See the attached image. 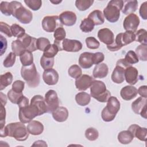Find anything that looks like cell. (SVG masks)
<instances>
[{"label":"cell","instance_id":"52","mask_svg":"<svg viewBox=\"0 0 147 147\" xmlns=\"http://www.w3.org/2000/svg\"><path fill=\"white\" fill-rule=\"evenodd\" d=\"M25 86V83L20 80H17L14 82L12 84V90L16 92L22 93Z\"/></svg>","mask_w":147,"mask_h":147},{"label":"cell","instance_id":"1","mask_svg":"<svg viewBox=\"0 0 147 147\" xmlns=\"http://www.w3.org/2000/svg\"><path fill=\"white\" fill-rule=\"evenodd\" d=\"M0 130L1 137L9 136L19 141L26 140L29 134L25 125L21 122L10 123L3 128L0 129Z\"/></svg>","mask_w":147,"mask_h":147},{"label":"cell","instance_id":"18","mask_svg":"<svg viewBox=\"0 0 147 147\" xmlns=\"http://www.w3.org/2000/svg\"><path fill=\"white\" fill-rule=\"evenodd\" d=\"M24 46L26 50L30 52H34L37 49L36 42L37 39L28 34H25L22 37L18 38Z\"/></svg>","mask_w":147,"mask_h":147},{"label":"cell","instance_id":"23","mask_svg":"<svg viewBox=\"0 0 147 147\" xmlns=\"http://www.w3.org/2000/svg\"><path fill=\"white\" fill-rule=\"evenodd\" d=\"M137 89L132 86H125L120 91L121 96L125 100H130L133 99L137 96Z\"/></svg>","mask_w":147,"mask_h":147},{"label":"cell","instance_id":"20","mask_svg":"<svg viewBox=\"0 0 147 147\" xmlns=\"http://www.w3.org/2000/svg\"><path fill=\"white\" fill-rule=\"evenodd\" d=\"M125 79L126 82L131 85L136 84L138 80V71L134 67L130 66L125 71Z\"/></svg>","mask_w":147,"mask_h":147},{"label":"cell","instance_id":"22","mask_svg":"<svg viewBox=\"0 0 147 147\" xmlns=\"http://www.w3.org/2000/svg\"><path fill=\"white\" fill-rule=\"evenodd\" d=\"M31 104L35 105L40 113V115L47 113V107L45 102V99L40 95H36L32 97L30 100Z\"/></svg>","mask_w":147,"mask_h":147},{"label":"cell","instance_id":"61","mask_svg":"<svg viewBox=\"0 0 147 147\" xmlns=\"http://www.w3.org/2000/svg\"><path fill=\"white\" fill-rule=\"evenodd\" d=\"M33 146H35V145H38V146H47V145L46 144V142L42 140H38L36 142H34V143L32 145Z\"/></svg>","mask_w":147,"mask_h":147},{"label":"cell","instance_id":"3","mask_svg":"<svg viewBox=\"0 0 147 147\" xmlns=\"http://www.w3.org/2000/svg\"><path fill=\"white\" fill-rule=\"evenodd\" d=\"M123 6V1L112 0L109 1L103 10V16L110 22H117L120 16V11Z\"/></svg>","mask_w":147,"mask_h":147},{"label":"cell","instance_id":"53","mask_svg":"<svg viewBox=\"0 0 147 147\" xmlns=\"http://www.w3.org/2000/svg\"><path fill=\"white\" fill-rule=\"evenodd\" d=\"M0 30L2 33H3L9 37H12L13 35L11 32L10 26L8 24L1 21L0 22Z\"/></svg>","mask_w":147,"mask_h":147},{"label":"cell","instance_id":"32","mask_svg":"<svg viewBox=\"0 0 147 147\" xmlns=\"http://www.w3.org/2000/svg\"><path fill=\"white\" fill-rule=\"evenodd\" d=\"M20 60L22 66H28L33 63V56L32 52L29 51H24L20 56Z\"/></svg>","mask_w":147,"mask_h":147},{"label":"cell","instance_id":"24","mask_svg":"<svg viewBox=\"0 0 147 147\" xmlns=\"http://www.w3.org/2000/svg\"><path fill=\"white\" fill-rule=\"evenodd\" d=\"M26 128L29 133L34 136L41 134L43 132L44 129L42 123L36 120L31 121L29 122Z\"/></svg>","mask_w":147,"mask_h":147},{"label":"cell","instance_id":"8","mask_svg":"<svg viewBox=\"0 0 147 147\" xmlns=\"http://www.w3.org/2000/svg\"><path fill=\"white\" fill-rule=\"evenodd\" d=\"M59 17L57 16H48L44 17L42 21V27L47 32H53L59 28L63 27Z\"/></svg>","mask_w":147,"mask_h":147},{"label":"cell","instance_id":"60","mask_svg":"<svg viewBox=\"0 0 147 147\" xmlns=\"http://www.w3.org/2000/svg\"><path fill=\"white\" fill-rule=\"evenodd\" d=\"M1 104L3 105V106H5V105L7 103L6 96L2 92H1Z\"/></svg>","mask_w":147,"mask_h":147},{"label":"cell","instance_id":"19","mask_svg":"<svg viewBox=\"0 0 147 147\" xmlns=\"http://www.w3.org/2000/svg\"><path fill=\"white\" fill-rule=\"evenodd\" d=\"M126 68L116 63V66L111 74V80L115 83L120 84L125 80V71Z\"/></svg>","mask_w":147,"mask_h":147},{"label":"cell","instance_id":"43","mask_svg":"<svg viewBox=\"0 0 147 147\" xmlns=\"http://www.w3.org/2000/svg\"><path fill=\"white\" fill-rule=\"evenodd\" d=\"M23 94L22 93H18L14 91H13L12 89L10 90L7 92V97L9 99V100L14 103L18 105L20 100L22 97Z\"/></svg>","mask_w":147,"mask_h":147},{"label":"cell","instance_id":"42","mask_svg":"<svg viewBox=\"0 0 147 147\" xmlns=\"http://www.w3.org/2000/svg\"><path fill=\"white\" fill-rule=\"evenodd\" d=\"M53 64H54V57L49 58L43 55L41 57L40 65L44 70L52 68L53 66Z\"/></svg>","mask_w":147,"mask_h":147},{"label":"cell","instance_id":"31","mask_svg":"<svg viewBox=\"0 0 147 147\" xmlns=\"http://www.w3.org/2000/svg\"><path fill=\"white\" fill-rule=\"evenodd\" d=\"M13 81V75L10 72H7L0 76V90L2 91L9 86Z\"/></svg>","mask_w":147,"mask_h":147},{"label":"cell","instance_id":"11","mask_svg":"<svg viewBox=\"0 0 147 147\" xmlns=\"http://www.w3.org/2000/svg\"><path fill=\"white\" fill-rule=\"evenodd\" d=\"M140 24V19L138 17L134 14H129L124 19L123 26V28L126 31H131L135 32Z\"/></svg>","mask_w":147,"mask_h":147},{"label":"cell","instance_id":"58","mask_svg":"<svg viewBox=\"0 0 147 147\" xmlns=\"http://www.w3.org/2000/svg\"><path fill=\"white\" fill-rule=\"evenodd\" d=\"M1 56L5 52L7 48V40L2 34H1Z\"/></svg>","mask_w":147,"mask_h":147},{"label":"cell","instance_id":"9","mask_svg":"<svg viewBox=\"0 0 147 147\" xmlns=\"http://www.w3.org/2000/svg\"><path fill=\"white\" fill-rule=\"evenodd\" d=\"M44 99L47 107V113H52L59 106V100L56 92L53 90L48 91L45 94Z\"/></svg>","mask_w":147,"mask_h":147},{"label":"cell","instance_id":"27","mask_svg":"<svg viewBox=\"0 0 147 147\" xmlns=\"http://www.w3.org/2000/svg\"><path fill=\"white\" fill-rule=\"evenodd\" d=\"M123 4L122 12L126 15H129L133 13L137 9L138 2L136 0L134 1H123Z\"/></svg>","mask_w":147,"mask_h":147},{"label":"cell","instance_id":"50","mask_svg":"<svg viewBox=\"0 0 147 147\" xmlns=\"http://www.w3.org/2000/svg\"><path fill=\"white\" fill-rule=\"evenodd\" d=\"M50 41L49 40L45 37H40L37 39V42H36V45L37 49L44 51L45 49L49 45H50Z\"/></svg>","mask_w":147,"mask_h":147},{"label":"cell","instance_id":"26","mask_svg":"<svg viewBox=\"0 0 147 147\" xmlns=\"http://www.w3.org/2000/svg\"><path fill=\"white\" fill-rule=\"evenodd\" d=\"M109 72L107 65L105 63H100L95 65L94 68L92 75L94 78L102 79L105 78Z\"/></svg>","mask_w":147,"mask_h":147},{"label":"cell","instance_id":"28","mask_svg":"<svg viewBox=\"0 0 147 147\" xmlns=\"http://www.w3.org/2000/svg\"><path fill=\"white\" fill-rule=\"evenodd\" d=\"M88 18L92 20L95 25H102L105 22L103 14L99 10H95L91 12L89 14Z\"/></svg>","mask_w":147,"mask_h":147},{"label":"cell","instance_id":"16","mask_svg":"<svg viewBox=\"0 0 147 147\" xmlns=\"http://www.w3.org/2000/svg\"><path fill=\"white\" fill-rule=\"evenodd\" d=\"M128 130L132 133L134 137L140 141H146L147 129L146 127H141L137 124H133L129 127Z\"/></svg>","mask_w":147,"mask_h":147},{"label":"cell","instance_id":"48","mask_svg":"<svg viewBox=\"0 0 147 147\" xmlns=\"http://www.w3.org/2000/svg\"><path fill=\"white\" fill-rule=\"evenodd\" d=\"M86 44L89 49H96L100 46L99 42L94 37H88L86 38Z\"/></svg>","mask_w":147,"mask_h":147},{"label":"cell","instance_id":"47","mask_svg":"<svg viewBox=\"0 0 147 147\" xmlns=\"http://www.w3.org/2000/svg\"><path fill=\"white\" fill-rule=\"evenodd\" d=\"M16 59V55L14 52H10L6 57L5 59L3 64L5 67L9 68L11 67L15 63Z\"/></svg>","mask_w":147,"mask_h":147},{"label":"cell","instance_id":"59","mask_svg":"<svg viewBox=\"0 0 147 147\" xmlns=\"http://www.w3.org/2000/svg\"><path fill=\"white\" fill-rule=\"evenodd\" d=\"M137 92L141 97L147 98V86H141L137 90Z\"/></svg>","mask_w":147,"mask_h":147},{"label":"cell","instance_id":"15","mask_svg":"<svg viewBox=\"0 0 147 147\" xmlns=\"http://www.w3.org/2000/svg\"><path fill=\"white\" fill-rule=\"evenodd\" d=\"M98 37L103 43L109 45L114 41V35L113 32L108 28H103L98 32Z\"/></svg>","mask_w":147,"mask_h":147},{"label":"cell","instance_id":"13","mask_svg":"<svg viewBox=\"0 0 147 147\" xmlns=\"http://www.w3.org/2000/svg\"><path fill=\"white\" fill-rule=\"evenodd\" d=\"M59 78V76L57 72L52 68L44 70L42 74V79L48 85H55L58 82Z\"/></svg>","mask_w":147,"mask_h":147},{"label":"cell","instance_id":"30","mask_svg":"<svg viewBox=\"0 0 147 147\" xmlns=\"http://www.w3.org/2000/svg\"><path fill=\"white\" fill-rule=\"evenodd\" d=\"M75 100L79 105L81 106H85L90 103L91 100V96L87 92H80L76 95Z\"/></svg>","mask_w":147,"mask_h":147},{"label":"cell","instance_id":"45","mask_svg":"<svg viewBox=\"0 0 147 147\" xmlns=\"http://www.w3.org/2000/svg\"><path fill=\"white\" fill-rule=\"evenodd\" d=\"M124 59L128 64H129L131 65L133 64L137 63L139 61V59L137 55L133 51L131 50L129 51L126 53Z\"/></svg>","mask_w":147,"mask_h":147},{"label":"cell","instance_id":"29","mask_svg":"<svg viewBox=\"0 0 147 147\" xmlns=\"http://www.w3.org/2000/svg\"><path fill=\"white\" fill-rule=\"evenodd\" d=\"M134 136L129 130H123L118 134V140L122 144H128L130 143L134 138Z\"/></svg>","mask_w":147,"mask_h":147},{"label":"cell","instance_id":"38","mask_svg":"<svg viewBox=\"0 0 147 147\" xmlns=\"http://www.w3.org/2000/svg\"><path fill=\"white\" fill-rule=\"evenodd\" d=\"M94 2L93 0H76L75 6L79 10L85 11L92 5Z\"/></svg>","mask_w":147,"mask_h":147},{"label":"cell","instance_id":"44","mask_svg":"<svg viewBox=\"0 0 147 147\" xmlns=\"http://www.w3.org/2000/svg\"><path fill=\"white\" fill-rule=\"evenodd\" d=\"M85 137L90 141H95L99 137L98 131L94 127H89L85 131Z\"/></svg>","mask_w":147,"mask_h":147},{"label":"cell","instance_id":"56","mask_svg":"<svg viewBox=\"0 0 147 147\" xmlns=\"http://www.w3.org/2000/svg\"><path fill=\"white\" fill-rule=\"evenodd\" d=\"M140 15L143 20L147 19V2L145 1L141 4L140 8Z\"/></svg>","mask_w":147,"mask_h":147},{"label":"cell","instance_id":"17","mask_svg":"<svg viewBox=\"0 0 147 147\" xmlns=\"http://www.w3.org/2000/svg\"><path fill=\"white\" fill-rule=\"evenodd\" d=\"M79 64L84 69L91 68L94 64V53L87 52L82 53L79 58Z\"/></svg>","mask_w":147,"mask_h":147},{"label":"cell","instance_id":"46","mask_svg":"<svg viewBox=\"0 0 147 147\" xmlns=\"http://www.w3.org/2000/svg\"><path fill=\"white\" fill-rule=\"evenodd\" d=\"M1 11L5 16H9L12 15V7L10 2L2 1L0 5Z\"/></svg>","mask_w":147,"mask_h":147},{"label":"cell","instance_id":"4","mask_svg":"<svg viewBox=\"0 0 147 147\" xmlns=\"http://www.w3.org/2000/svg\"><path fill=\"white\" fill-rule=\"evenodd\" d=\"M12 7V16L17 18L21 23L29 24L33 19L32 12L24 7L21 3L18 1L10 2Z\"/></svg>","mask_w":147,"mask_h":147},{"label":"cell","instance_id":"62","mask_svg":"<svg viewBox=\"0 0 147 147\" xmlns=\"http://www.w3.org/2000/svg\"><path fill=\"white\" fill-rule=\"evenodd\" d=\"M50 2L52 3H54V4H58L59 3H60L61 2V1H50Z\"/></svg>","mask_w":147,"mask_h":147},{"label":"cell","instance_id":"7","mask_svg":"<svg viewBox=\"0 0 147 147\" xmlns=\"http://www.w3.org/2000/svg\"><path fill=\"white\" fill-rule=\"evenodd\" d=\"M54 44L58 47L60 51L64 50L69 52H79L82 49L83 47L80 41L68 38H65L62 41H54Z\"/></svg>","mask_w":147,"mask_h":147},{"label":"cell","instance_id":"6","mask_svg":"<svg viewBox=\"0 0 147 147\" xmlns=\"http://www.w3.org/2000/svg\"><path fill=\"white\" fill-rule=\"evenodd\" d=\"M19 107L18 117L20 121L24 123L30 122L37 116H40V113L37 107L30 103Z\"/></svg>","mask_w":147,"mask_h":147},{"label":"cell","instance_id":"54","mask_svg":"<svg viewBox=\"0 0 147 147\" xmlns=\"http://www.w3.org/2000/svg\"><path fill=\"white\" fill-rule=\"evenodd\" d=\"M101 116L102 119L105 121V122H110L114 120L115 118V116L111 115L110 114L105 108L103 109L102 113H101Z\"/></svg>","mask_w":147,"mask_h":147},{"label":"cell","instance_id":"49","mask_svg":"<svg viewBox=\"0 0 147 147\" xmlns=\"http://www.w3.org/2000/svg\"><path fill=\"white\" fill-rule=\"evenodd\" d=\"M24 2L30 9L34 11L39 10L42 5V1L40 0H25Z\"/></svg>","mask_w":147,"mask_h":147},{"label":"cell","instance_id":"57","mask_svg":"<svg viewBox=\"0 0 147 147\" xmlns=\"http://www.w3.org/2000/svg\"><path fill=\"white\" fill-rule=\"evenodd\" d=\"M105 59V56L102 52H96L94 53V64H98L101 63Z\"/></svg>","mask_w":147,"mask_h":147},{"label":"cell","instance_id":"35","mask_svg":"<svg viewBox=\"0 0 147 147\" xmlns=\"http://www.w3.org/2000/svg\"><path fill=\"white\" fill-rule=\"evenodd\" d=\"M136 54L138 59L142 61L147 60V45L141 44L138 45L136 49Z\"/></svg>","mask_w":147,"mask_h":147},{"label":"cell","instance_id":"14","mask_svg":"<svg viewBox=\"0 0 147 147\" xmlns=\"http://www.w3.org/2000/svg\"><path fill=\"white\" fill-rule=\"evenodd\" d=\"M59 17L63 25L68 26L75 25L77 19L76 14L71 11H65L61 13Z\"/></svg>","mask_w":147,"mask_h":147},{"label":"cell","instance_id":"25","mask_svg":"<svg viewBox=\"0 0 147 147\" xmlns=\"http://www.w3.org/2000/svg\"><path fill=\"white\" fill-rule=\"evenodd\" d=\"M52 117L55 121L59 122H64L68 117V111L64 107L59 106L52 112Z\"/></svg>","mask_w":147,"mask_h":147},{"label":"cell","instance_id":"21","mask_svg":"<svg viewBox=\"0 0 147 147\" xmlns=\"http://www.w3.org/2000/svg\"><path fill=\"white\" fill-rule=\"evenodd\" d=\"M105 109L111 115L116 116L120 109V102L115 96H110L107 101Z\"/></svg>","mask_w":147,"mask_h":147},{"label":"cell","instance_id":"10","mask_svg":"<svg viewBox=\"0 0 147 147\" xmlns=\"http://www.w3.org/2000/svg\"><path fill=\"white\" fill-rule=\"evenodd\" d=\"M146 102V98L139 97L131 103V109L133 112L137 114H140L141 116L145 119L147 118Z\"/></svg>","mask_w":147,"mask_h":147},{"label":"cell","instance_id":"33","mask_svg":"<svg viewBox=\"0 0 147 147\" xmlns=\"http://www.w3.org/2000/svg\"><path fill=\"white\" fill-rule=\"evenodd\" d=\"M94 24L89 18H85L81 22L80 25V30L84 33H88L91 32L94 28Z\"/></svg>","mask_w":147,"mask_h":147},{"label":"cell","instance_id":"51","mask_svg":"<svg viewBox=\"0 0 147 147\" xmlns=\"http://www.w3.org/2000/svg\"><path fill=\"white\" fill-rule=\"evenodd\" d=\"M55 41H62L66 36V32L63 27H59L57 28L54 32L53 34Z\"/></svg>","mask_w":147,"mask_h":147},{"label":"cell","instance_id":"34","mask_svg":"<svg viewBox=\"0 0 147 147\" xmlns=\"http://www.w3.org/2000/svg\"><path fill=\"white\" fill-rule=\"evenodd\" d=\"M121 40L123 46L128 45L136 40L135 33L131 31H126L121 33Z\"/></svg>","mask_w":147,"mask_h":147},{"label":"cell","instance_id":"41","mask_svg":"<svg viewBox=\"0 0 147 147\" xmlns=\"http://www.w3.org/2000/svg\"><path fill=\"white\" fill-rule=\"evenodd\" d=\"M136 40L141 44L147 45V35L146 30L144 29H140L135 33Z\"/></svg>","mask_w":147,"mask_h":147},{"label":"cell","instance_id":"55","mask_svg":"<svg viewBox=\"0 0 147 147\" xmlns=\"http://www.w3.org/2000/svg\"><path fill=\"white\" fill-rule=\"evenodd\" d=\"M6 118V109L5 106L1 104V112H0V125L1 129L5 126Z\"/></svg>","mask_w":147,"mask_h":147},{"label":"cell","instance_id":"36","mask_svg":"<svg viewBox=\"0 0 147 147\" xmlns=\"http://www.w3.org/2000/svg\"><path fill=\"white\" fill-rule=\"evenodd\" d=\"M11 49L16 56H20L24 51H26L24 46L18 39L13 41L11 42Z\"/></svg>","mask_w":147,"mask_h":147},{"label":"cell","instance_id":"37","mask_svg":"<svg viewBox=\"0 0 147 147\" xmlns=\"http://www.w3.org/2000/svg\"><path fill=\"white\" fill-rule=\"evenodd\" d=\"M58 47L55 44H50L43 51V56L49 57V58H53L59 51Z\"/></svg>","mask_w":147,"mask_h":147},{"label":"cell","instance_id":"12","mask_svg":"<svg viewBox=\"0 0 147 147\" xmlns=\"http://www.w3.org/2000/svg\"><path fill=\"white\" fill-rule=\"evenodd\" d=\"M94 79L88 75H82L76 79L75 86L80 91H85L91 87Z\"/></svg>","mask_w":147,"mask_h":147},{"label":"cell","instance_id":"40","mask_svg":"<svg viewBox=\"0 0 147 147\" xmlns=\"http://www.w3.org/2000/svg\"><path fill=\"white\" fill-rule=\"evenodd\" d=\"M68 73L71 78L77 79L82 75V71L78 65L74 64L69 68Z\"/></svg>","mask_w":147,"mask_h":147},{"label":"cell","instance_id":"5","mask_svg":"<svg viewBox=\"0 0 147 147\" xmlns=\"http://www.w3.org/2000/svg\"><path fill=\"white\" fill-rule=\"evenodd\" d=\"M91 96L100 102H107L111 96L110 92L106 89L105 84L100 80H94L90 87Z\"/></svg>","mask_w":147,"mask_h":147},{"label":"cell","instance_id":"2","mask_svg":"<svg viewBox=\"0 0 147 147\" xmlns=\"http://www.w3.org/2000/svg\"><path fill=\"white\" fill-rule=\"evenodd\" d=\"M21 75L29 87L35 88L38 86L40 76L34 63L28 66H22Z\"/></svg>","mask_w":147,"mask_h":147},{"label":"cell","instance_id":"39","mask_svg":"<svg viewBox=\"0 0 147 147\" xmlns=\"http://www.w3.org/2000/svg\"><path fill=\"white\" fill-rule=\"evenodd\" d=\"M12 35L18 38L22 37L25 34V30L18 24H14L10 26Z\"/></svg>","mask_w":147,"mask_h":147}]
</instances>
